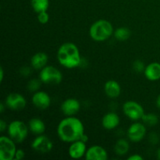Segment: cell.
<instances>
[{"instance_id": "cell-1", "label": "cell", "mask_w": 160, "mask_h": 160, "mask_svg": "<svg viewBox=\"0 0 160 160\" xmlns=\"http://www.w3.org/2000/svg\"><path fill=\"white\" fill-rule=\"evenodd\" d=\"M57 134L61 141L72 143L75 141L81 140L84 134L83 123L73 117H67L59 122L57 128Z\"/></svg>"}, {"instance_id": "cell-2", "label": "cell", "mask_w": 160, "mask_h": 160, "mask_svg": "<svg viewBox=\"0 0 160 160\" xmlns=\"http://www.w3.org/2000/svg\"><path fill=\"white\" fill-rule=\"evenodd\" d=\"M57 59L60 65L68 69L75 68L81 65L82 62L78 46L72 42H67L59 47Z\"/></svg>"}, {"instance_id": "cell-3", "label": "cell", "mask_w": 160, "mask_h": 160, "mask_svg": "<svg viewBox=\"0 0 160 160\" xmlns=\"http://www.w3.org/2000/svg\"><path fill=\"white\" fill-rule=\"evenodd\" d=\"M89 34L94 41L103 42L109 38L113 34V27L108 20H98L92 23Z\"/></svg>"}, {"instance_id": "cell-4", "label": "cell", "mask_w": 160, "mask_h": 160, "mask_svg": "<svg viewBox=\"0 0 160 160\" xmlns=\"http://www.w3.org/2000/svg\"><path fill=\"white\" fill-rule=\"evenodd\" d=\"M28 128L24 122L21 120H14L8 126V134L17 143H21L27 138Z\"/></svg>"}, {"instance_id": "cell-5", "label": "cell", "mask_w": 160, "mask_h": 160, "mask_svg": "<svg viewBox=\"0 0 160 160\" xmlns=\"http://www.w3.org/2000/svg\"><path fill=\"white\" fill-rule=\"evenodd\" d=\"M40 80L47 84H59L62 80V74L53 66H45L41 70Z\"/></svg>"}, {"instance_id": "cell-6", "label": "cell", "mask_w": 160, "mask_h": 160, "mask_svg": "<svg viewBox=\"0 0 160 160\" xmlns=\"http://www.w3.org/2000/svg\"><path fill=\"white\" fill-rule=\"evenodd\" d=\"M17 150L15 142L12 138L6 136L0 138V159H14Z\"/></svg>"}, {"instance_id": "cell-7", "label": "cell", "mask_w": 160, "mask_h": 160, "mask_svg": "<svg viewBox=\"0 0 160 160\" xmlns=\"http://www.w3.org/2000/svg\"><path fill=\"white\" fill-rule=\"evenodd\" d=\"M123 113L132 120H142L145 110L141 104L134 101H128L123 105Z\"/></svg>"}, {"instance_id": "cell-8", "label": "cell", "mask_w": 160, "mask_h": 160, "mask_svg": "<svg viewBox=\"0 0 160 160\" xmlns=\"http://www.w3.org/2000/svg\"><path fill=\"white\" fill-rule=\"evenodd\" d=\"M31 147L34 151L39 153H48L52 149L53 144L48 137L40 134L33 141Z\"/></svg>"}, {"instance_id": "cell-9", "label": "cell", "mask_w": 160, "mask_h": 160, "mask_svg": "<svg viewBox=\"0 0 160 160\" xmlns=\"http://www.w3.org/2000/svg\"><path fill=\"white\" fill-rule=\"evenodd\" d=\"M146 134V128L144 123H134L128 130V137L133 142H139L144 138Z\"/></svg>"}, {"instance_id": "cell-10", "label": "cell", "mask_w": 160, "mask_h": 160, "mask_svg": "<svg viewBox=\"0 0 160 160\" xmlns=\"http://www.w3.org/2000/svg\"><path fill=\"white\" fill-rule=\"evenodd\" d=\"M27 102L24 97L18 93H11L6 97V105L12 110L20 111L26 106Z\"/></svg>"}, {"instance_id": "cell-11", "label": "cell", "mask_w": 160, "mask_h": 160, "mask_svg": "<svg viewBox=\"0 0 160 160\" xmlns=\"http://www.w3.org/2000/svg\"><path fill=\"white\" fill-rule=\"evenodd\" d=\"M81 109V103L75 98H70L66 99L61 104V110L64 115L71 117L79 112Z\"/></svg>"}, {"instance_id": "cell-12", "label": "cell", "mask_w": 160, "mask_h": 160, "mask_svg": "<svg viewBox=\"0 0 160 160\" xmlns=\"http://www.w3.org/2000/svg\"><path fill=\"white\" fill-rule=\"evenodd\" d=\"M84 156L88 160H106L108 158V154L103 147L100 145H92L88 148Z\"/></svg>"}, {"instance_id": "cell-13", "label": "cell", "mask_w": 160, "mask_h": 160, "mask_svg": "<svg viewBox=\"0 0 160 160\" xmlns=\"http://www.w3.org/2000/svg\"><path fill=\"white\" fill-rule=\"evenodd\" d=\"M32 102L36 108L45 109L51 104V98L45 92H35L32 96Z\"/></svg>"}, {"instance_id": "cell-14", "label": "cell", "mask_w": 160, "mask_h": 160, "mask_svg": "<svg viewBox=\"0 0 160 160\" xmlns=\"http://www.w3.org/2000/svg\"><path fill=\"white\" fill-rule=\"evenodd\" d=\"M87 152V148H86V144L81 140L75 141L72 142L69 148L68 153L69 156L72 159H80L85 156V153Z\"/></svg>"}, {"instance_id": "cell-15", "label": "cell", "mask_w": 160, "mask_h": 160, "mask_svg": "<svg viewBox=\"0 0 160 160\" xmlns=\"http://www.w3.org/2000/svg\"><path fill=\"white\" fill-rule=\"evenodd\" d=\"M145 76L148 81H156L160 79V63L159 62H152L145 67Z\"/></svg>"}, {"instance_id": "cell-16", "label": "cell", "mask_w": 160, "mask_h": 160, "mask_svg": "<svg viewBox=\"0 0 160 160\" xmlns=\"http://www.w3.org/2000/svg\"><path fill=\"white\" fill-rule=\"evenodd\" d=\"M120 123V117L115 112H108L103 117L102 120V127L106 130H112Z\"/></svg>"}, {"instance_id": "cell-17", "label": "cell", "mask_w": 160, "mask_h": 160, "mask_svg": "<svg viewBox=\"0 0 160 160\" xmlns=\"http://www.w3.org/2000/svg\"><path fill=\"white\" fill-rule=\"evenodd\" d=\"M104 91L107 96H109V98H115L120 95L121 88H120V84L117 81H113V80H109L105 84Z\"/></svg>"}, {"instance_id": "cell-18", "label": "cell", "mask_w": 160, "mask_h": 160, "mask_svg": "<svg viewBox=\"0 0 160 160\" xmlns=\"http://www.w3.org/2000/svg\"><path fill=\"white\" fill-rule=\"evenodd\" d=\"M48 56L46 53L42 52H37L31 57V67L35 70H42L46 66L48 62Z\"/></svg>"}, {"instance_id": "cell-19", "label": "cell", "mask_w": 160, "mask_h": 160, "mask_svg": "<svg viewBox=\"0 0 160 160\" xmlns=\"http://www.w3.org/2000/svg\"><path fill=\"white\" fill-rule=\"evenodd\" d=\"M29 129L35 134H42L45 131V125L42 120L38 118H32L29 121Z\"/></svg>"}, {"instance_id": "cell-20", "label": "cell", "mask_w": 160, "mask_h": 160, "mask_svg": "<svg viewBox=\"0 0 160 160\" xmlns=\"http://www.w3.org/2000/svg\"><path fill=\"white\" fill-rule=\"evenodd\" d=\"M129 148L130 145L128 141L121 138L119 139L117 143H116L115 146H114V151L118 156H123V155L127 154L128 152Z\"/></svg>"}, {"instance_id": "cell-21", "label": "cell", "mask_w": 160, "mask_h": 160, "mask_svg": "<svg viewBox=\"0 0 160 160\" xmlns=\"http://www.w3.org/2000/svg\"><path fill=\"white\" fill-rule=\"evenodd\" d=\"M31 6L36 12H45L49 7V0H31Z\"/></svg>"}, {"instance_id": "cell-22", "label": "cell", "mask_w": 160, "mask_h": 160, "mask_svg": "<svg viewBox=\"0 0 160 160\" xmlns=\"http://www.w3.org/2000/svg\"><path fill=\"white\" fill-rule=\"evenodd\" d=\"M113 34L117 40L123 42V41L128 40L131 37V32L129 28H125V27H121V28H117L113 32Z\"/></svg>"}, {"instance_id": "cell-23", "label": "cell", "mask_w": 160, "mask_h": 160, "mask_svg": "<svg viewBox=\"0 0 160 160\" xmlns=\"http://www.w3.org/2000/svg\"><path fill=\"white\" fill-rule=\"evenodd\" d=\"M142 120L145 124L148 125V126H155L157 124L158 121H159L157 115L154 113H145V115L142 117Z\"/></svg>"}, {"instance_id": "cell-24", "label": "cell", "mask_w": 160, "mask_h": 160, "mask_svg": "<svg viewBox=\"0 0 160 160\" xmlns=\"http://www.w3.org/2000/svg\"><path fill=\"white\" fill-rule=\"evenodd\" d=\"M41 80H38L36 78L31 80L28 84V88L30 92H37L41 86Z\"/></svg>"}, {"instance_id": "cell-25", "label": "cell", "mask_w": 160, "mask_h": 160, "mask_svg": "<svg viewBox=\"0 0 160 160\" xmlns=\"http://www.w3.org/2000/svg\"><path fill=\"white\" fill-rule=\"evenodd\" d=\"M133 69L137 73H142L145 71V63L142 60H135L133 63Z\"/></svg>"}, {"instance_id": "cell-26", "label": "cell", "mask_w": 160, "mask_h": 160, "mask_svg": "<svg viewBox=\"0 0 160 160\" xmlns=\"http://www.w3.org/2000/svg\"><path fill=\"white\" fill-rule=\"evenodd\" d=\"M38 20L42 24H45L48 22L49 20V15H48V12L46 11L45 12H41L38 13Z\"/></svg>"}, {"instance_id": "cell-27", "label": "cell", "mask_w": 160, "mask_h": 160, "mask_svg": "<svg viewBox=\"0 0 160 160\" xmlns=\"http://www.w3.org/2000/svg\"><path fill=\"white\" fill-rule=\"evenodd\" d=\"M25 156V152L22 149H17V152H16V155H15V158L14 159H23Z\"/></svg>"}, {"instance_id": "cell-28", "label": "cell", "mask_w": 160, "mask_h": 160, "mask_svg": "<svg viewBox=\"0 0 160 160\" xmlns=\"http://www.w3.org/2000/svg\"><path fill=\"white\" fill-rule=\"evenodd\" d=\"M20 74L23 75V76H28L31 73V68L28 67H23L21 69H20Z\"/></svg>"}, {"instance_id": "cell-29", "label": "cell", "mask_w": 160, "mask_h": 160, "mask_svg": "<svg viewBox=\"0 0 160 160\" xmlns=\"http://www.w3.org/2000/svg\"><path fill=\"white\" fill-rule=\"evenodd\" d=\"M149 139L150 141L154 144L157 143V142H159V138H158L157 134H152V135L149 137Z\"/></svg>"}, {"instance_id": "cell-30", "label": "cell", "mask_w": 160, "mask_h": 160, "mask_svg": "<svg viewBox=\"0 0 160 160\" xmlns=\"http://www.w3.org/2000/svg\"><path fill=\"white\" fill-rule=\"evenodd\" d=\"M128 160H142L143 159V157L138 154H134L131 156L130 157H128Z\"/></svg>"}, {"instance_id": "cell-31", "label": "cell", "mask_w": 160, "mask_h": 160, "mask_svg": "<svg viewBox=\"0 0 160 160\" xmlns=\"http://www.w3.org/2000/svg\"><path fill=\"white\" fill-rule=\"evenodd\" d=\"M6 123L3 120H0V131L3 132L6 129Z\"/></svg>"}, {"instance_id": "cell-32", "label": "cell", "mask_w": 160, "mask_h": 160, "mask_svg": "<svg viewBox=\"0 0 160 160\" xmlns=\"http://www.w3.org/2000/svg\"><path fill=\"white\" fill-rule=\"evenodd\" d=\"M81 140L83 141V142H85V143H86V142H88V136L86 135L85 134H84V135L82 136V138H81Z\"/></svg>"}, {"instance_id": "cell-33", "label": "cell", "mask_w": 160, "mask_h": 160, "mask_svg": "<svg viewBox=\"0 0 160 160\" xmlns=\"http://www.w3.org/2000/svg\"><path fill=\"white\" fill-rule=\"evenodd\" d=\"M0 74H1V78H0V81H3V75H4V71H3V68L1 67V70H0Z\"/></svg>"}, {"instance_id": "cell-34", "label": "cell", "mask_w": 160, "mask_h": 160, "mask_svg": "<svg viewBox=\"0 0 160 160\" xmlns=\"http://www.w3.org/2000/svg\"><path fill=\"white\" fill-rule=\"evenodd\" d=\"M156 106H157L158 108L160 109V95L158 96L157 99H156Z\"/></svg>"}, {"instance_id": "cell-35", "label": "cell", "mask_w": 160, "mask_h": 160, "mask_svg": "<svg viewBox=\"0 0 160 160\" xmlns=\"http://www.w3.org/2000/svg\"><path fill=\"white\" fill-rule=\"evenodd\" d=\"M3 111H4V104H3V103H1V104H0V112H3Z\"/></svg>"}, {"instance_id": "cell-36", "label": "cell", "mask_w": 160, "mask_h": 160, "mask_svg": "<svg viewBox=\"0 0 160 160\" xmlns=\"http://www.w3.org/2000/svg\"><path fill=\"white\" fill-rule=\"evenodd\" d=\"M157 157H158V159H160V148H159L157 151Z\"/></svg>"}]
</instances>
